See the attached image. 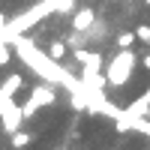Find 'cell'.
<instances>
[{
    "instance_id": "1",
    "label": "cell",
    "mask_w": 150,
    "mask_h": 150,
    "mask_svg": "<svg viewBox=\"0 0 150 150\" xmlns=\"http://www.w3.org/2000/svg\"><path fill=\"white\" fill-rule=\"evenodd\" d=\"M9 45L15 48V57H18L21 63L30 69V72H36L42 81L54 84V87H63V90L72 96V108H84V84H81V78H78L75 72H69L66 66H60V63H57V60L48 54V51L36 48V45L27 39V36H24V33L12 36Z\"/></svg>"
},
{
    "instance_id": "2",
    "label": "cell",
    "mask_w": 150,
    "mask_h": 150,
    "mask_svg": "<svg viewBox=\"0 0 150 150\" xmlns=\"http://www.w3.org/2000/svg\"><path fill=\"white\" fill-rule=\"evenodd\" d=\"M72 3H75V0H39V3H33L30 9H24V12H18V15L6 18V27H3V33H0V36H3V39L9 42L12 36L24 33L27 27L39 24L42 18L54 15V12H66V9H72Z\"/></svg>"
},
{
    "instance_id": "3",
    "label": "cell",
    "mask_w": 150,
    "mask_h": 150,
    "mask_svg": "<svg viewBox=\"0 0 150 150\" xmlns=\"http://www.w3.org/2000/svg\"><path fill=\"white\" fill-rule=\"evenodd\" d=\"M135 63H138V57H135V51H132V48H120V51L111 57L108 69H105V81H108L111 87H123V84L132 78Z\"/></svg>"
},
{
    "instance_id": "4",
    "label": "cell",
    "mask_w": 150,
    "mask_h": 150,
    "mask_svg": "<svg viewBox=\"0 0 150 150\" xmlns=\"http://www.w3.org/2000/svg\"><path fill=\"white\" fill-rule=\"evenodd\" d=\"M147 111H150V87L135 99V102H129L126 108H120V114L114 117V129L123 135V132H132V126H135V120H141V117H147Z\"/></svg>"
},
{
    "instance_id": "5",
    "label": "cell",
    "mask_w": 150,
    "mask_h": 150,
    "mask_svg": "<svg viewBox=\"0 0 150 150\" xmlns=\"http://www.w3.org/2000/svg\"><path fill=\"white\" fill-rule=\"evenodd\" d=\"M57 102V90H54V84H36L33 90H30V99L21 105V114L24 117H33L39 108H45V105H54Z\"/></svg>"
},
{
    "instance_id": "6",
    "label": "cell",
    "mask_w": 150,
    "mask_h": 150,
    "mask_svg": "<svg viewBox=\"0 0 150 150\" xmlns=\"http://www.w3.org/2000/svg\"><path fill=\"white\" fill-rule=\"evenodd\" d=\"M0 123H3V132L6 135H15L24 123V114H21V105L15 99H0Z\"/></svg>"
},
{
    "instance_id": "7",
    "label": "cell",
    "mask_w": 150,
    "mask_h": 150,
    "mask_svg": "<svg viewBox=\"0 0 150 150\" xmlns=\"http://www.w3.org/2000/svg\"><path fill=\"white\" fill-rule=\"evenodd\" d=\"M93 21H96V9L84 6V9L75 12V18H72V30H75V33H84V30L93 27Z\"/></svg>"
},
{
    "instance_id": "8",
    "label": "cell",
    "mask_w": 150,
    "mask_h": 150,
    "mask_svg": "<svg viewBox=\"0 0 150 150\" xmlns=\"http://www.w3.org/2000/svg\"><path fill=\"white\" fill-rule=\"evenodd\" d=\"M21 84H24V78H21L18 72L6 75V78L0 81V99H15V93L21 90Z\"/></svg>"
},
{
    "instance_id": "9",
    "label": "cell",
    "mask_w": 150,
    "mask_h": 150,
    "mask_svg": "<svg viewBox=\"0 0 150 150\" xmlns=\"http://www.w3.org/2000/svg\"><path fill=\"white\" fill-rule=\"evenodd\" d=\"M30 141H33V135H30V132H21V129H18L15 135H12V147H15V150H21V147H27Z\"/></svg>"
},
{
    "instance_id": "10",
    "label": "cell",
    "mask_w": 150,
    "mask_h": 150,
    "mask_svg": "<svg viewBox=\"0 0 150 150\" xmlns=\"http://www.w3.org/2000/svg\"><path fill=\"white\" fill-rule=\"evenodd\" d=\"M132 42H135V33H129V30H123L117 36V48H132Z\"/></svg>"
},
{
    "instance_id": "11",
    "label": "cell",
    "mask_w": 150,
    "mask_h": 150,
    "mask_svg": "<svg viewBox=\"0 0 150 150\" xmlns=\"http://www.w3.org/2000/svg\"><path fill=\"white\" fill-rule=\"evenodd\" d=\"M48 54H51L54 60H60V57L66 54V45H63V42H51V48H48Z\"/></svg>"
},
{
    "instance_id": "12",
    "label": "cell",
    "mask_w": 150,
    "mask_h": 150,
    "mask_svg": "<svg viewBox=\"0 0 150 150\" xmlns=\"http://www.w3.org/2000/svg\"><path fill=\"white\" fill-rule=\"evenodd\" d=\"M135 39L150 42V27H147V24H138V30H135Z\"/></svg>"
},
{
    "instance_id": "13",
    "label": "cell",
    "mask_w": 150,
    "mask_h": 150,
    "mask_svg": "<svg viewBox=\"0 0 150 150\" xmlns=\"http://www.w3.org/2000/svg\"><path fill=\"white\" fill-rule=\"evenodd\" d=\"M141 63H144V69H150V54H147V57L141 60Z\"/></svg>"
},
{
    "instance_id": "14",
    "label": "cell",
    "mask_w": 150,
    "mask_h": 150,
    "mask_svg": "<svg viewBox=\"0 0 150 150\" xmlns=\"http://www.w3.org/2000/svg\"><path fill=\"white\" fill-rule=\"evenodd\" d=\"M144 3H147V6H150V0H144Z\"/></svg>"
},
{
    "instance_id": "15",
    "label": "cell",
    "mask_w": 150,
    "mask_h": 150,
    "mask_svg": "<svg viewBox=\"0 0 150 150\" xmlns=\"http://www.w3.org/2000/svg\"><path fill=\"white\" fill-rule=\"evenodd\" d=\"M57 150H66V147H57Z\"/></svg>"
}]
</instances>
